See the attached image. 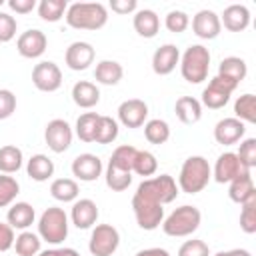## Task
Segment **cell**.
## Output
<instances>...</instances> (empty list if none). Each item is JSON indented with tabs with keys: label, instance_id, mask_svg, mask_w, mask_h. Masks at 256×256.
Returning <instances> with one entry per match:
<instances>
[{
	"label": "cell",
	"instance_id": "e575fe53",
	"mask_svg": "<svg viewBox=\"0 0 256 256\" xmlns=\"http://www.w3.org/2000/svg\"><path fill=\"white\" fill-rule=\"evenodd\" d=\"M68 2L66 0H40L38 2V16L44 22H58L66 14Z\"/></svg>",
	"mask_w": 256,
	"mask_h": 256
},
{
	"label": "cell",
	"instance_id": "f35d334b",
	"mask_svg": "<svg viewBox=\"0 0 256 256\" xmlns=\"http://www.w3.org/2000/svg\"><path fill=\"white\" fill-rule=\"evenodd\" d=\"M158 170V160L152 152L148 150H138L136 152V158H134V166H132V172H136L138 176H152L154 172Z\"/></svg>",
	"mask_w": 256,
	"mask_h": 256
},
{
	"label": "cell",
	"instance_id": "f1b7e54d",
	"mask_svg": "<svg viewBox=\"0 0 256 256\" xmlns=\"http://www.w3.org/2000/svg\"><path fill=\"white\" fill-rule=\"evenodd\" d=\"M136 152H138V148H134V146H130V144L118 146V148L112 152V156H110L106 168L120 170V172H130V174H132V166H134Z\"/></svg>",
	"mask_w": 256,
	"mask_h": 256
},
{
	"label": "cell",
	"instance_id": "b9f144b4",
	"mask_svg": "<svg viewBox=\"0 0 256 256\" xmlns=\"http://www.w3.org/2000/svg\"><path fill=\"white\" fill-rule=\"evenodd\" d=\"M238 160L246 170H252L256 166V138H246L240 142V148L236 152Z\"/></svg>",
	"mask_w": 256,
	"mask_h": 256
},
{
	"label": "cell",
	"instance_id": "277c9868",
	"mask_svg": "<svg viewBox=\"0 0 256 256\" xmlns=\"http://www.w3.org/2000/svg\"><path fill=\"white\" fill-rule=\"evenodd\" d=\"M202 222V214L196 206L184 204L180 208H176L168 218L162 220V230L168 236L174 238H182V236H190L200 228Z\"/></svg>",
	"mask_w": 256,
	"mask_h": 256
},
{
	"label": "cell",
	"instance_id": "d6986e66",
	"mask_svg": "<svg viewBox=\"0 0 256 256\" xmlns=\"http://www.w3.org/2000/svg\"><path fill=\"white\" fill-rule=\"evenodd\" d=\"M70 218H72V224L76 228H80V230L92 228L96 224V220H98V206H96V202L90 200V198L74 200Z\"/></svg>",
	"mask_w": 256,
	"mask_h": 256
},
{
	"label": "cell",
	"instance_id": "3957f363",
	"mask_svg": "<svg viewBox=\"0 0 256 256\" xmlns=\"http://www.w3.org/2000/svg\"><path fill=\"white\" fill-rule=\"evenodd\" d=\"M208 70H210V50L202 44L188 46L180 58L182 78L190 84H200L208 78Z\"/></svg>",
	"mask_w": 256,
	"mask_h": 256
},
{
	"label": "cell",
	"instance_id": "f907efd6",
	"mask_svg": "<svg viewBox=\"0 0 256 256\" xmlns=\"http://www.w3.org/2000/svg\"><path fill=\"white\" fill-rule=\"evenodd\" d=\"M38 256H80V252H76L74 248H50L42 250Z\"/></svg>",
	"mask_w": 256,
	"mask_h": 256
},
{
	"label": "cell",
	"instance_id": "f546056e",
	"mask_svg": "<svg viewBox=\"0 0 256 256\" xmlns=\"http://www.w3.org/2000/svg\"><path fill=\"white\" fill-rule=\"evenodd\" d=\"M26 172L32 180L36 182H44L48 178H52L54 174V162L46 156V154H34L28 164H26Z\"/></svg>",
	"mask_w": 256,
	"mask_h": 256
},
{
	"label": "cell",
	"instance_id": "7402d4cb",
	"mask_svg": "<svg viewBox=\"0 0 256 256\" xmlns=\"http://www.w3.org/2000/svg\"><path fill=\"white\" fill-rule=\"evenodd\" d=\"M132 24H134V30L138 32V36H142V38H154L160 30V18L150 8L136 10Z\"/></svg>",
	"mask_w": 256,
	"mask_h": 256
},
{
	"label": "cell",
	"instance_id": "1f68e13d",
	"mask_svg": "<svg viewBox=\"0 0 256 256\" xmlns=\"http://www.w3.org/2000/svg\"><path fill=\"white\" fill-rule=\"evenodd\" d=\"M22 162H24V156H22V150L18 146L6 144L0 148V172L2 174L18 172L22 168Z\"/></svg>",
	"mask_w": 256,
	"mask_h": 256
},
{
	"label": "cell",
	"instance_id": "60d3db41",
	"mask_svg": "<svg viewBox=\"0 0 256 256\" xmlns=\"http://www.w3.org/2000/svg\"><path fill=\"white\" fill-rule=\"evenodd\" d=\"M240 228L246 234H254L256 232V196H252L250 200H246L244 204H240Z\"/></svg>",
	"mask_w": 256,
	"mask_h": 256
},
{
	"label": "cell",
	"instance_id": "4dcf8cb0",
	"mask_svg": "<svg viewBox=\"0 0 256 256\" xmlns=\"http://www.w3.org/2000/svg\"><path fill=\"white\" fill-rule=\"evenodd\" d=\"M50 194L58 202H74L80 194V188H78V182L72 178H56L50 184Z\"/></svg>",
	"mask_w": 256,
	"mask_h": 256
},
{
	"label": "cell",
	"instance_id": "bcb514c9",
	"mask_svg": "<svg viewBox=\"0 0 256 256\" xmlns=\"http://www.w3.org/2000/svg\"><path fill=\"white\" fill-rule=\"evenodd\" d=\"M16 110V96L8 88H0V120H6Z\"/></svg>",
	"mask_w": 256,
	"mask_h": 256
},
{
	"label": "cell",
	"instance_id": "681fc988",
	"mask_svg": "<svg viewBox=\"0 0 256 256\" xmlns=\"http://www.w3.org/2000/svg\"><path fill=\"white\" fill-rule=\"evenodd\" d=\"M8 6L16 14H28L36 8V0H8Z\"/></svg>",
	"mask_w": 256,
	"mask_h": 256
},
{
	"label": "cell",
	"instance_id": "ba28073f",
	"mask_svg": "<svg viewBox=\"0 0 256 256\" xmlns=\"http://www.w3.org/2000/svg\"><path fill=\"white\" fill-rule=\"evenodd\" d=\"M132 210L136 216V222L142 230H156L164 220V208L162 204H156L148 198H142L138 194L132 196Z\"/></svg>",
	"mask_w": 256,
	"mask_h": 256
},
{
	"label": "cell",
	"instance_id": "9a60e30c",
	"mask_svg": "<svg viewBox=\"0 0 256 256\" xmlns=\"http://www.w3.org/2000/svg\"><path fill=\"white\" fill-rule=\"evenodd\" d=\"M222 30V24H220V16L214 12V10H200L194 14L192 18V32L202 38V40H214Z\"/></svg>",
	"mask_w": 256,
	"mask_h": 256
},
{
	"label": "cell",
	"instance_id": "c3c4849f",
	"mask_svg": "<svg viewBox=\"0 0 256 256\" xmlns=\"http://www.w3.org/2000/svg\"><path fill=\"white\" fill-rule=\"evenodd\" d=\"M110 8L116 14H130V12H136L138 2L136 0H110Z\"/></svg>",
	"mask_w": 256,
	"mask_h": 256
},
{
	"label": "cell",
	"instance_id": "ab89813d",
	"mask_svg": "<svg viewBox=\"0 0 256 256\" xmlns=\"http://www.w3.org/2000/svg\"><path fill=\"white\" fill-rule=\"evenodd\" d=\"M20 192V184L10 174H0V208L10 206Z\"/></svg>",
	"mask_w": 256,
	"mask_h": 256
},
{
	"label": "cell",
	"instance_id": "7dc6e473",
	"mask_svg": "<svg viewBox=\"0 0 256 256\" xmlns=\"http://www.w3.org/2000/svg\"><path fill=\"white\" fill-rule=\"evenodd\" d=\"M14 240H16V236H14V228H12L10 224L0 222V252L10 250V248L14 246Z\"/></svg>",
	"mask_w": 256,
	"mask_h": 256
},
{
	"label": "cell",
	"instance_id": "9c48e42d",
	"mask_svg": "<svg viewBox=\"0 0 256 256\" xmlns=\"http://www.w3.org/2000/svg\"><path fill=\"white\" fill-rule=\"evenodd\" d=\"M238 86L220 78L218 74L208 82V86L202 90V104L210 110H218V108H224L232 96V92L236 90Z\"/></svg>",
	"mask_w": 256,
	"mask_h": 256
},
{
	"label": "cell",
	"instance_id": "8d00e7d4",
	"mask_svg": "<svg viewBox=\"0 0 256 256\" xmlns=\"http://www.w3.org/2000/svg\"><path fill=\"white\" fill-rule=\"evenodd\" d=\"M98 118H100V114H96V112H84V114L78 116V120H76V136L82 142H94Z\"/></svg>",
	"mask_w": 256,
	"mask_h": 256
},
{
	"label": "cell",
	"instance_id": "d4e9b609",
	"mask_svg": "<svg viewBox=\"0 0 256 256\" xmlns=\"http://www.w3.org/2000/svg\"><path fill=\"white\" fill-rule=\"evenodd\" d=\"M174 112L182 124H196L202 118V104L194 96H180L174 104Z\"/></svg>",
	"mask_w": 256,
	"mask_h": 256
},
{
	"label": "cell",
	"instance_id": "52a82bcc",
	"mask_svg": "<svg viewBox=\"0 0 256 256\" xmlns=\"http://www.w3.org/2000/svg\"><path fill=\"white\" fill-rule=\"evenodd\" d=\"M120 246V232L112 224H96L90 234L88 250L92 256H112Z\"/></svg>",
	"mask_w": 256,
	"mask_h": 256
},
{
	"label": "cell",
	"instance_id": "5bb4252c",
	"mask_svg": "<svg viewBox=\"0 0 256 256\" xmlns=\"http://www.w3.org/2000/svg\"><path fill=\"white\" fill-rule=\"evenodd\" d=\"M146 118H148V104L140 98L124 100L118 106V120L126 128H140L144 126Z\"/></svg>",
	"mask_w": 256,
	"mask_h": 256
},
{
	"label": "cell",
	"instance_id": "2e32d148",
	"mask_svg": "<svg viewBox=\"0 0 256 256\" xmlns=\"http://www.w3.org/2000/svg\"><path fill=\"white\" fill-rule=\"evenodd\" d=\"M64 62L70 70H86L92 62H94V48L90 42H82V40H76L72 42L68 48H66V54H64Z\"/></svg>",
	"mask_w": 256,
	"mask_h": 256
},
{
	"label": "cell",
	"instance_id": "db71d44e",
	"mask_svg": "<svg viewBox=\"0 0 256 256\" xmlns=\"http://www.w3.org/2000/svg\"><path fill=\"white\" fill-rule=\"evenodd\" d=\"M2 4H4V0H0V6H2Z\"/></svg>",
	"mask_w": 256,
	"mask_h": 256
},
{
	"label": "cell",
	"instance_id": "4316f807",
	"mask_svg": "<svg viewBox=\"0 0 256 256\" xmlns=\"http://www.w3.org/2000/svg\"><path fill=\"white\" fill-rule=\"evenodd\" d=\"M34 218H36V212H34L32 204H28V202H16V204H12L8 208V214H6L8 224L12 228H16V230H26L28 226H32Z\"/></svg>",
	"mask_w": 256,
	"mask_h": 256
},
{
	"label": "cell",
	"instance_id": "44dd1931",
	"mask_svg": "<svg viewBox=\"0 0 256 256\" xmlns=\"http://www.w3.org/2000/svg\"><path fill=\"white\" fill-rule=\"evenodd\" d=\"M220 24H224V28L230 32H242L250 24V10L244 4H230L224 8Z\"/></svg>",
	"mask_w": 256,
	"mask_h": 256
},
{
	"label": "cell",
	"instance_id": "836d02e7",
	"mask_svg": "<svg viewBox=\"0 0 256 256\" xmlns=\"http://www.w3.org/2000/svg\"><path fill=\"white\" fill-rule=\"evenodd\" d=\"M234 118H238L240 122H256V96L254 94H242L236 98L234 102Z\"/></svg>",
	"mask_w": 256,
	"mask_h": 256
},
{
	"label": "cell",
	"instance_id": "30bf717a",
	"mask_svg": "<svg viewBox=\"0 0 256 256\" xmlns=\"http://www.w3.org/2000/svg\"><path fill=\"white\" fill-rule=\"evenodd\" d=\"M32 84L40 92H56L62 86V70L52 60L38 62L32 70Z\"/></svg>",
	"mask_w": 256,
	"mask_h": 256
},
{
	"label": "cell",
	"instance_id": "83f0119b",
	"mask_svg": "<svg viewBox=\"0 0 256 256\" xmlns=\"http://www.w3.org/2000/svg\"><path fill=\"white\" fill-rule=\"evenodd\" d=\"M124 76L122 64L116 60H100L94 68V78L96 82L104 84V86H116Z\"/></svg>",
	"mask_w": 256,
	"mask_h": 256
},
{
	"label": "cell",
	"instance_id": "e0dca14e",
	"mask_svg": "<svg viewBox=\"0 0 256 256\" xmlns=\"http://www.w3.org/2000/svg\"><path fill=\"white\" fill-rule=\"evenodd\" d=\"M72 174L82 182H94L102 174V160L90 152L78 154L72 160Z\"/></svg>",
	"mask_w": 256,
	"mask_h": 256
},
{
	"label": "cell",
	"instance_id": "8992f818",
	"mask_svg": "<svg viewBox=\"0 0 256 256\" xmlns=\"http://www.w3.org/2000/svg\"><path fill=\"white\" fill-rule=\"evenodd\" d=\"M38 236L48 244H62L68 236V216L62 208L50 206L40 214Z\"/></svg>",
	"mask_w": 256,
	"mask_h": 256
},
{
	"label": "cell",
	"instance_id": "4fadbf2b",
	"mask_svg": "<svg viewBox=\"0 0 256 256\" xmlns=\"http://www.w3.org/2000/svg\"><path fill=\"white\" fill-rule=\"evenodd\" d=\"M244 172H250V170H246L242 166L236 152H224V154L218 156V160L214 164V170H212V176L218 184H230L234 178H238Z\"/></svg>",
	"mask_w": 256,
	"mask_h": 256
},
{
	"label": "cell",
	"instance_id": "f5cc1de1",
	"mask_svg": "<svg viewBox=\"0 0 256 256\" xmlns=\"http://www.w3.org/2000/svg\"><path fill=\"white\" fill-rule=\"evenodd\" d=\"M214 256H252L248 250L244 248H234V250H222V252H216Z\"/></svg>",
	"mask_w": 256,
	"mask_h": 256
},
{
	"label": "cell",
	"instance_id": "ee69618b",
	"mask_svg": "<svg viewBox=\"0 0 256 256\" xmlns=\"http://www.w3.org/2000/svg\"><path fill=\"white\" fill-rule=\"evenodd\" d=\"M178 256H210V248L204 240L192 238V240H186L178 248Z\"/></svg>",
	"mask_w": 256,
	"mask_h": 256
},
{
	"label": "cell",
	"instance_id": "8fae6325",
	"mask_svg": "<svg viewBox=\"0 0 256 256\" xmlns=\"http://www.w3.org/2000/svg\"><path fill=\"white\" fill-rule=\"evenodd\" d=\"M72 128L66 120L62 118H54L46 124V130H44V140L48 144V148L56 154H62L70 148L72 144Z\"/></svg>",
	"mask_w": 256,
	"mask_h": 256
},
{
	"label": "cell",
	"instance_id": "603a6c76",
	"mask_svg": "<svg viewBox=\"0 0 256 256\" xmlns=\"http://www.w3.org/2000/svg\"><path fill=\"white\" fill-rule=\"evenodd\" d=\"M228 196L236 204H244L246 200H250L252 196H256V186H254L252 174L250 172H244L238 178H234L230 182V186H228Z\"/></svg>",
	"mask_w": 256,
	"mask_h": 256
},
{
	"label": "cell",
	"instance_id": "7c38bea8",
	"mask_svg": "<svg viewBox=\"0 0 256 256\" xmlns=\"http://www.w3.org/2000/svg\"><path fill=\"white\" fill-rule=\"evenodd\" d=\"M46 46H48V38L38 28H30L22 32L16 40V50L24 58H40L46 52Z\"/></svg>",
	"mask_w": 256,
	"mask_h": 256
},
{
	"label": "cell",
	"instance_id": "5b68a950",
	"mask_svg": "<svg viewBox=\"0 0 256 256\" xmlns=\"http://www.w3.org/2000/svg\"><path fill=\"white\" fill-rule=\"evenodd\" d=\"M134 194L164 206V204H170L172 200H176L178 184L170 174H160V176H154V178H144L138 184Z\"/></svg>",
	"mask_w": 256,
	"mask_h": 256
},
{
	"label": "cell",
	"instance_id": "816d5d0a",
	"mask_svg": "<svg viewBox=\"0 0 256 256\" xmlns=\"http://www.w3.org/2000/svg\"><path fill=\"white\" fill-rule=\"evenodd\" d=\"M134 256H170V252L164 248H144V250H138Z\"/></svg>",
	"mask_w": 256,
	"mask_h": 256
},
{
	"label": "cell",
	"instance_id": "ac0fdd59",
	"mask_svg": "<svg viewBox=\"0 0 256 256\" xmlns=\"http://www.w3.org/2000/svg\"><path fill=\"white\" fill-rule=\"evenodd\" d=\"M244 132H246V126L244 122H240L238 118H222L216 126H214V140L222 146H230V144H236L244 138Z\"/></svg>",
	"mask_w": 256,
	"mask_h": 256
},
{
	"label": "cell",
	"instance_id": "d6a6232c",
	"mask_svg": "<svg viewBox=\"0 0 256 256\" xmlns=\"http://www.w3.org/2000/svg\"><path fill=\"white\" fill-rule=\"evenodd\" d=\"M40 246H42L40 236L34 232H28V230H22L14 240V248H16L18 256H38Z\"/></svg>",
	"mask_w": 256,
	"mask_h": 256
},
{
	"label": "cell",
	"instance_id": "484cf974",
	"mask_svg": "<svg viewBox=\"0 0 256 256\" xmlns=\"http://www.w3.org/2000/svg\"><path fill=\"white\" fill-rule=\"evenodd\" d=\"M246 74H248V66L238 56H228L218 66V76L228 80V82H232V84H236V86L246 78Z\"/></svg>",
	"mask_w": 256,
	"mask_h": 256
},
{
	"label": "cell",
	"instance_id": "ffe728a7",
	"mask_svg": "<svg viewBox=\"0 0 256 256\" xmlns=\"http://www.w3.org/2000/svg\"><path fill=\"white\" fill-rule=\"evenodd\" d=\"M178 62H180V50H178L176 44H162L152 54V70L158 76L170 74L176 68Z\"/></svg>",
	"mask_w": 256,
	"mask_h": 256
},
{
	"label": "cell",
	"instance_id": "f6af8a7d",
	"mask_svg": "<svg viewBox=\"0 0 256 256\" xmlns=\"http://www.w3.org/2000/svg\"><path fill=\"white\" fill-rule=\"evenodd\" d=\"M16 28H18L16 18L6 12H0V42H10L16 36Z\"/></svg>",
	"mask_w": 256,
	"mask_h": 256
},
{
	"label": "cell",
	"instance_id": "d590c367",
	"mask_svg": "<svg viewBox=\"0 0 256 256\" xmlns=\"http://www.w3.org/2000/svg\"><path fill=\"white\" fill-rule=\"evenodd\" d=\"M144 136L150 144H164L170 138V126L166 120L152 118L144 124Z\"/></svg>",
	"mask_w": 256,
	"mask_h": 256
},
{
	"label": "cell",
	"instance_id": "74e56055",
	"mask_svg": "<svg viewBox=\"0 0 256 256\" xmlns=\"http://www.w3.org/2000/svg\"><path fill=\"white\" fill-rule=\"evenodd\" d=\"M118 138V122L110 116H100L96 124V134L94 142L98 144H112Z\"/></svg>",
	"mask_w": 256,
	"mask_h": 256
},
{
	"label": "cell",
	"instance_id": "cb8c5ba5",
	"mask_svg": "<svg viewBox=\"0 0 256 256\" xmlns=\"http://www.w3.org/2000/svg\"><path fill=\"white\" fill-rule=\"evenodd\" d=\"M72 100L80 108H92L100 102V90L94 82L80 80L72 86Z\"/></svg>",
	"mask_w": 256,
	"mask_h": 256
},
{
	"label": "cell",
	"instance_id": "6da1fadb",
	"mask_svg": "<svg viewBox=\"0 0 256 256\" xmlns=\"http://www.w3.org/2000/svg\"><path fill=\"white\" fill-rule=\"evenodd\" d=\"M66 24L76 30H100L108 22V10L100 2H74L66 8Z\"/></svg>",
	"mask_w": 256,
	"mask_h": 256
},
{
	"label": "cell",
	"instance_id": "7a4b0ae2",
	"mask_svg": "<svg viewBox=\"0 0 256 256\" xmlns=\"http://www.w3.org/2000/svg\"><path fill=\"white\" fill-rule=\"evenodd\" d=\"M212 178V168L204 156H188L178 174V188L186 194L202 192Z\"/></svg>",
	"mask_w": 256,
	"mask_h": 256
},
{
	"label": "cell",
	"instance_id": "7bdbcfd3",
	"mask_svg": "<svg viewBox=\"0 0 256 256\" xmlns=\"http://www.w3.org/2000/svg\"><path fill=\"white\" fill-rule=\"evenodd\" d=\"M164 24H166V28H168L170 32L180 34V32H184V30L188 28L190 18H188V14L182 12V10H170V12L166 14V18H164Z\"/></svg>",
	"mask_w": 256,
	"mask_h": 256
}]
</instances>
